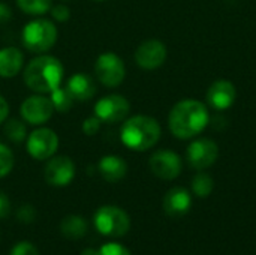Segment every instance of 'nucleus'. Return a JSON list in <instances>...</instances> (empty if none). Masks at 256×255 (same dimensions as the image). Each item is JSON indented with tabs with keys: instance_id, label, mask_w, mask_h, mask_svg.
Instances as JSON below:
<instances>
[{
	"instance_id": "c756f323",
	"label": "nucleus",
	"mask_w": 256,
	"mask_h": 255,
	"mask_svg": "<svg viewBox=\"0 0 256 255\" xmlns=\"http://www.w3.org/2000/svg\"><path fill=\"white\" fill-rule=\"evenodd\" d=\"M10 212V203H9V198L0 192V218H6Z\"/></svg>"
},
{
	"instance_id": "f3484780",
	"label": "nucleus",
	"mask_w": 256,
	"mask_h": 255,
	"mask_svg": "<svg viewBox=\"0 0 256 255\" xmlns=\"http://www.w3.org/2000/svg\"><path fill=\"white\" fill-rule=\"evenodd\" d=\"M98 168H99V173L104 177V180H106L110 183L120 182L122 179H124V176L128 173V164L124 162V159H122L120 156H116V155L104 156L99 161Z\"/></svg>"
},
{
	"instance_id": "a878e982",
	"label": "nucleus",
	"mask_w": 256,
	"mask_h": 255,
	"mask_svg": "<svg viewBox=\"0 0 256 255\" xmlns=\"http://www.w3.org/2000/svg\"><path fill=\"white\" fill-rule=\"evenodd\" d=\"M9 255H39V251L30 242H20L12 248Z\"/></svg>"
},
{
	"instance_id": "c85d7f7f",
	"label": "nucleus",
	"mask_w": 256,
	"mask_h": 255,
	"mask_svg": "<svg viewBox=\"0 0 256 255\" xmlns=\"http://www.w3.org/2000/svg\"><path fill=\"white\" fill-rule=\"evenodd\" d=\"M51 15H52L54 20H57V21H60V23H64V21L69 20L70 11H69V8H68L66 5H57V6H54V8L51 9Z\"/></svg>"
},
{
	"instance_id": "20e7f679",
	"label": "nucleus",
	"mask_w": 256,
	"mask_h": 255,
	"mask_svg": "<svg viewBox=\"0 0 256 255\" xmlns=\"http://www.w3.org/2000/svg\"><path fill=\"white\" fill-rule=\"evenodd\" d=\"M21 38H22V45L26 47V50L32 53L44 54L50 48H52V45L56 44L57 27L50 20L38 18V20L27 23V26L22 29Z\"/></svg>"
},
{
	"instance_id": "f257e3e1",
	"label": "nucleus",
	"mask_w": 256,
	"mask_h": 255,
	"mask_svg": "<svg viewBox=\"0 0 256 255\" xmlns=\"http://www.w3.org/2000/svg\"><path fill=\"white\" fill-rule=\"evenodd\" d=\"M208 123L207 107L195 99H184L177 102L168 117V125L174 137L188 140L198 135Z\"/></svg>"
},
{
	"instance_id": "aec40b11",
	"label": "nucleus",
	"mask_w": 256,
	"mask_h": 255,
	"mask_svg": "<svg viewBox=\"0 0 256 255\" xmlns=\"http://www.w3.org/2000/svg\"><path fill=\"white\" fill-rule=\"evenodd\" d=\"M51 96H50V99H51V102H52V107H54V110L56 111H60V113H68L70 108H72V105H74V98L70 96V93L68 92V89L64 87H57V89H54L51 93H50Z\"/></svg>"
},
{
	"instance_id": "6ab92c4d",
	"label": "nucleus",
	"mask_w": 256,
	"mask_h": 255,
	"mask_svg": "<svg viewBox=\"0 0 256 255\" xmlns=\"http://www.w3.org/2000/svg\"><path fill=\"white\" fill-rule=\"evenodd\" d=\"M87 230H88L87 221L84 218L78 216V215H68L60 222V231L69 240L82 239L86 236Z\"/></svg>"
},
{
	"instance_id": "7c9ffc66",
	"label": "nucleus",
	"mask_w": 256,
	"mask_h": 255,
	"mask_svg": "<svg viewBox=\"0 0 256 255\" xmlns=\"http://www.w3.org/2000/svg\"><path fill=\"white\" fill-rule=\"evenodd\" d=\"M10 18H12L10 9H9L4 3H0V26H2V24H6Z\"/></svg>"
},
{
	"instance_id": "f8f14e48",
	"label": "nucleus",
	"mask_w": 256,
	"mask_h": 255,
	"mask_svg": "<svg viewBox=\"0 0 256 255\" xmlns=\"http://www.w3.org/2000/svg\"><path fill=\"white\" fill-rule=\"evenodd\" d=\"M44 176L46 183L51 186H66L75 177V164L70 158L64 155L54 158L51 156L45 167Z\"/></svg>"
},
{
	"instance_id": "423d86ee",
	"label": "nucleus",
	"mask_w": 256,
	"mask_h": 255,
	"mask_svg": "<svg viewBox=\"0 0 256 255\" xmlns=\"http://www.w3.org/2000/svg\"><path fill=\"white\" fill-rule=\"evenodd\" d=\"M94 74L106 87H117L123 83L126 75V68L123 60L114 53H104L98 57L94 63Z\"/></svg>"
},
{
	"instance_id": "2f4dec72",
	"label": "nucleus",
	"mask_w": 256,
	"mask_h": 255,
	"mask_svg": "<svg viewBox=\"0 0 256 255\" xmlns=\"http://www.w3.org/2000/svg\"><path fill=\"white\" fill-rule=\"evenodd\" d=\"M9 116V105L6 102V99L0 95V123H3Z\"/></svg>"
},
{
	"instance_id": "9b49d317",
	"label": "nucleus",
	"mask_w": 256,
	"mask_h": 255,
	"mask_svg": "<svg viewBox=\"0 0 256 255\" xmlns=\"http://www.w3.org/2000/svg\"><path fill=\"white\" fill-rule=\"evenodd\" d=\"M152 173L164 180H172L182 173V159L172 150H158L148 161Z\"/></svg>"
},
{
	"instance_id": "9d476101",
	"label": "nucleus",
	"mask_w": 256,
	"mask_h": 255,
	"mask_svg": "<svg viewBox=\"0 0 256 255\" xmlns=\"http://www.w3.org/2000/svg\"><path fill=\"white\" fill-rule=\"evenodd\" d=\"M186 155L192 168L206 170L216 162L219 156V147L210 138H198L188 147Z\"/></svg>"
},
{
	"instance_id": "72a5a7b5",
	"label": "nucleus",
	"mask_w": 256,
	"mask_h": 255,
	"mask_svg": "<svg viewBox=\"0 0 256 255\" xmlns=\"http://www.w3.org/2000/svg\"><path fill=\"white\" fill-rule=\"evenodd\" d=\"M96 2H104V0H96Z\"/></svg>"
},
{
	"instance_id": "39448f33",
	"label": "nucleus",
	"mask_w": 256,
	"mask_h": 255,
	"mask_svg": "<svg viewBox=\"0 0 256 255\" xmlns=\"http://www.w3.org/2000/svg\"><path fill=\"white\" fill-rule=\"evenodd\" d=\"M96 230L106 237H122L130 228L129 215L117 206H102L93 216Z\"/></svg>"
},
{
	"instance_id": "473e14b6",
	"label": "nucleus",
	"mask_w": 256,
	"mask_h": 255,
	"mask_svg": "<svg viewBox=\"0 0 256 255\" xmlns=\"http://www.w3.org/2000/svg\"><path fill=\"white\" fill-rule=\"evenodd\" d=\"M81 255H99V252L96 251V249H93V248H87V249H84Z\"/></svg>"
},
{
	"instance_id": "cd10ccee",
	"label": "nucleus",
	"mask_w": 256,
	"mask_h": 255,
	"mask_svg": "<svg viewBox=\"0 0 256 255\" xmlns=\"http://www.w3.org/2000/svg\"><path fill=\"white\" fill-rule=\"evenodd\" d=\"M36 213H34V209L30 206V204H26L22 207H20V210L16 212V218L18 221L24 222V224H30L33 219H34Z\"/></svg>"
},
{
	"instance_id": "0eeeda50",
	"label": "nucleus",
	"mask_w": 256,
	"mask_h": 255,
	"mask_svg": "<svg viewBox=\"0 0 256 255\" xmlns=\"http://www.w3.org/2000/svg\"><path fill=\"white\" fill-rule=\"evenodd\" d=\"M58 147V137L50 128L34 129L27 138V152L33 159L45 161L51 158Z\"/></svg>"
},
{
	"instance_id": "ddd939ff",
	"label": "nucleus",
	"mask_w": 256,
	"mask_h": 255,
	"mask_svg": "<svg viewBox=\"0 0 256 255\" xmlns=\"http://www.w3.org/2000/svg\"><path fill=\"white\" fill-rule=\"evenodd\" d=\"M166 59V47L158 39L144 41L135 51V62L140 68L153 71L164 65Z\"/></svg>"
},
{
	"instance_id": "2eb2a0df",
	"label": "nucleus",
	"mask_w": 256,
	"mask_h": 255,
	"mask_svg": "<svg viewBox=\"0 0 256 255\" xmlns=\"http://www.w3.org/2000/svg\"><path fill=\"white\" fill-rule=\"evenodd\" d=\"M192 206V198L188 189L182 186L171 188L164 197V210L168 216L180 218L184 216Z\"/></svg>"
},
{
	"instance_id": "dca6fc26",
	"label": "nucleus",
	"mask_w": 256,
	"mask_h": 255,
	"mask_svg": "<svg viewBox=\"0 0 256 255\" xmlns=\"http://www.w3.org/2000/svg\"><path fill=\"white\" fill-rule=\"evenodd\" d=\"M66 89L70 93V96L74 98V101H88L96 93V84H94L93 78L82 72L72 75L68 80Z\"/></svg>"
},
{
	"instance_id": "7ed1b4c3",
	"label": "nucleus",
	"mask_w": 256,
	"mask_h": 255,
	"mask_svg": "<svg viewBox=\"0 0 256 255\" xmlns=\"http://www.w3.org/2000/svg\"><path fill=\"white\" fill-rule=\"evenodd\" d=\"M160 134V125L156 119L150 116H134L123 123L120 138L128 149L144 152L156 146Z\"/></svg>"
},
{
	"instance_id": "412c9836",
	"label": "nucleus",
	"mask_w": 256,
	"mask_h": 255,
	"mask_svg": "<svg viewBox=\"0 0 256 255\" xmlns=\"http://www.w3.org/2000/svg\"><path fill=\"white\" fill-rule=\"evenodd\" d=\"M4 135L14 143H22L27 137L24 122L20 119H9L4 125Z\"/></svg>"
},
{
	"instance_id": "f03ea898",
	"label": "nucleus",
	"mask_w": 256,
	"mask_h": 255,
	"mask_svg": "<svg viewBox=\"0 0 256 255\" xmlns=\"http://www.w3.org/2000/svg\"><path fill=\"white\" fill-rule=\"evenodd\" d=\"M63 65L52 56H39L28 62L24 69L26 86L36 93H51L60 87L63 80Z\"/></svg>"
},
{
	"instance_id": "1a4fd4ad",
	"label": "nucleus",
	"mask_w": 256,
	"mask_h": 255,
	"mask_svg": "<svg viewBox=\"0 0 256 255\" xmlns=\"http://www.w3.org/2000/svg\"><path fill=\"white\" fill-rule=\"evenodd\" d=\"M54 107L50 98L42 95H33L22 101L20 107L21 117L30 125H42L48 122L54 113Z\"/></svg>"
},
{
	"instance_id": "bb28decb",
	"label": "nucleus",
	"mask_w": 256,
	"mask_h": 255,
	"mask_svg": "<svg viewBox=\"0 0 256 255\" xmlns=\"http://www.w3.org/2000/svg\"><path fill=\"white\" fill-rule=\"evenodd\" d=\"M100 120L96 117V116H92V117H87L84 122H82V131L86 135H94L99 129H100Z\"/></svg>"
},
{
	"instance_id": "393cba45",
	"label": "nucleus",
	"mask_w": 256,
	"mask_h": 255,
	"mask_svg": "<svg viewBox=\"0 0 256 255\" xmlns=\"http://www.w3.org/2000/svg\"><path fill=\"white\" fill-rule=\"evenodd\" d=\"M98 252H99V255H130L128 248H124L123 245L116 243V242H110V243L102 245V248L98 249Z\"/></svg>"
},
{
	"instance_id": "6e6552de",
	"label": "nucleus",
	"mask_w": 256,
	"mask_h": 255,
	"mask_svg": "<svg viewBox=\"0 0 256 255\" xmlns=\"http://www.w3.org/2000/svg\"><path fill=\"white\" fill-rule=\"evenodd\" d=\"M129 111L130 104L122 95L104 96L94 105V116L104 123H118L126 119Z\"/></svg>"
},
{
	"instance_id": "5701e85b",
	"label": "nucleus",
	"mask_w": 256,
	"mask_h": 255,
	"mask_svg": "<svg viewBox=\"0 0 256 255\" xmlns=\"http://www.w3.org/2000/svg\"><path fill=\"white\" fill-rule=\"evenodd\" d=\"M213 186H214L213 179L208 174H206V173L196 174L194 177V180H192V191H194L195 195H198L201 198L208 197L213 192Z\"/></svg>"
},
{
	"instance_id": "4be33fe9",
	"label": "nucleus",
	"mask_w": 256,
	"mask_h": 255,
	"mask_svg": "<svg viewBox=\"0 0 256 255\" xmlns=\"http://www.w3.org/2000/svg\"><path fill=\"white\" fill-rule=\"evenodd\" d=\"M16 5L28 15H44L51 9V0H16Z\"/></svg>"
},
{
	"instance_id": "b1692460",
	"label": "nucleus",
	"mask_w": 256,
	"mask_h": 255,
	"mask_svg": "<svg viewBox=\"0 0 256 255\" xmlns=\"http://www.w3.org/2000/svg\"><path fill=\"white\" fill-rule=\"evenodd\" d=\"M14 168V155L12 152L4 146L0 144V179L8 176Z\"/></svg>"
},
{
	"instance_id": "a211bd4d",
	"label": "nucleus",
	"mask_w": 256,
	"mask_h": 255,
	"mask_svg": "<svg viewBox=\"0 0 256 255\" xmlns=\"http://www.w3.org/2000/svg\"><path fill=\"white\" fill-rule=\"evenodd\" d=\"M22 53L15 47H6L0 50V77L12 78L22 69Z\"/></svg>"
},
{
	"instance_id": "4468645a",
	"label": "nucleus",
	"mask_w": 256,
	"mask_h": 255,
	"mask_svg": "<svg viewBox=\"0 0 256 255\" xmlns=\"http://www.w3.org/2000/svg\"><path fill=\"white\" fill-rule=\"evenodd\" d=\"M237 98L236 86L228 80L214 81L207 90V102L214 110H228Z\"/></svg>"
}]
</instances>
